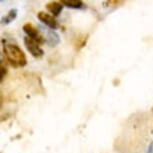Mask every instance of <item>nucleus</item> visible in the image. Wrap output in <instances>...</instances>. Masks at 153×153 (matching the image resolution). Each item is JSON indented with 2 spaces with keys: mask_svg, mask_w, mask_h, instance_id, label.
Segmentation results:
<instances>
[{
  "mask_svg": "<svg viewBox=\"0 0 153 153\" xmlns=\"http://www.w3.org/2000/svg\"><path fill=\"white\" fill-rule=\"evenodd\" d=\"M47 10L52 14L53 16H58L63 9V4L62 2H56V1H51L46 5Z\"/></svg>",
  "mask_w": 153,
  "mask_h": 153,
  "instance_id": "obj_5",
  "label": "nucleus"
},
{
  "mask_svg": "<svg viewBox=\"0 0 153 153\" xmlns=\"http://www.w3.org/2000/svg\"><path fill=\"white\" fill-rule=\"evenodd\" d=\"M17 17V9H11L9 12H8V14L6 16L4 17V18H2V22L4 23H10L11 21H13L14 19H15Z\"/></svg>",
  "mask_w": 153,
  "mask_h": 153,
  "instance_id": "obj_8",
  "label": "nucleus"
},
{
  "mask_svg": "<svg viewBox=\"0 0 153 153\" xmlns=\"http://www.w3.org/2000/svg\"><path fill=\"white\" fill-rule=\"evenodd\" d=\"M37 18L52 30H55L56 28L58 27V22H57V20L55 19V17L53 15H51V14H48V13L41 11V12H39L37 14Z\"/></svg>",
  "mask_w": 153,
  "mask_h": 153,
  "instance_id": "obj_4",
  "label": "nucleus"
},
{
  "mask_svg": "<svg viewBox=\"0 0 153 153\" xmlns=\"http://www.w3.org/2000/svg\"><path fill=\"white\" fill-rule=\"evenodd\" d=\"M45 39H46V43H47L48 45H50L51 47L56 46L59 43V40H60L59 39V35L54 30L48 31L47 36H46Z\"/></svg>",
  "mask_w": 153,
  "mask_h": 153,
  "instance_id": "obj_6",
  "label": "nucleus"
},
{
  "mask_svg": "<svg viewBox=\"0 0 153 153\" xmlns=\"http://www.w3.org/2000/svg\"><path fill=\"white\" fill-rule=\"evenodd\" d=\"M62 4L69 8H73V9H81L84 6L83 2L80 1V0H70V1L64 0V1H62Z\"/></svg>",
  "mask_w": 153,
  "mask_h": 153,
  "instance_id": "obj_7",
  "label": "nucleus"
},
{
  "mask_svg": "<svg viewBox=\"0 0 153 153\" xmlns=\"http://www.w3.org/2000/svg\"><path fill=\"white\" fill-rule=\"evenodd\" d=\"M24 44L26 46L27 50L31 53V55L35 58H41L44 54V51L40 47L39 43H37L35 40L31 39L29 37H24Z\"/></svg>",
  "mask_w": 153,
  "mask_h": 153,
  "instance_id": "obj_2",
  "label": "nucleus"
},
{
  "mask_svg": "<svg viewBox=\"0 0 153 153\" xmlns=\"http://www.w3.org/2000/svg\"><path fill=\"white\" fill-rule=\"evenodd\" d=\"M23 31L26 33L27 37L35 40V41L37 43H39V44H43V43L45 42L44 38L39 34L38 30H37L32 24H30V23H26V24L23 25Z\"/></svg>",
  "mask_w": 153,
  "mask_h": 153,
  "instance_id": "obj_3",
  "label": "nucleus"
},
{
  "mask_svg": "<svg viewBox=\"0 0 153 153\" xmlns=\"http://www.w3.org/2000/svg\"><path fill=\"white\" fill-rule=\"evenodd\" d=\"M4 55L6 56L8 62L13 67H23L26 65L27 59L24 52L18 45L15 44H6L3 47Z\"/></svg>",
  "mask_w": 153,
  "mask_h": 153,
  "instance_id": "obj_1",
  "label": "nucleus"
}]
</instances>
